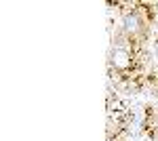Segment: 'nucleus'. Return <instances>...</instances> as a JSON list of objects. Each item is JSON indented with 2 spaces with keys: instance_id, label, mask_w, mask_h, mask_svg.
<instances>
[{
  "instance_id": "1",
  "label": "nucleus",
  "mask_w": 158,
  "mask_h": 141,
  "mask_svg": "<svg viewBox=\"0 0 158 141\" xmlns=\"http://www.w3.org/2000/svg\"><path fill=\"white\" fill-rule=\"evenodd\" d=\"M135 68H139V63L135 61V55L127 47H116L110 51V70L118 74H129Z\"/></svg>"
},
{
  "instance_id": "2",
  "label": "nucleus",
  "mask_w": 158,
  "mask_h": 141,
  "mask_svg": "<svg viewBox=\"0 0 158 141\" xmlns=\"http://www.w3.org/2000/svg\"><path fill=\"white\" fill-rule=\"evenodd\" d=\"M135 13L143 19V23H146V25H150L154 19H156V6H154L152 2H137Z\"/></svg>"
}]
</instances>
